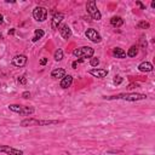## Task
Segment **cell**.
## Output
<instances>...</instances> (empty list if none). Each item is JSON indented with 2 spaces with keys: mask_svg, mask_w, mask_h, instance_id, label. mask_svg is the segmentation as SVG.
Segmentation results:
<instances>
[{
  "mask_svg": "<svg viewBox=\"0 0 155 155\" xmlns=\"http://www.w3.org/2000/svg\"><path fill=\"white\" fill-rule=\"evenodd\" d=\"M107 101H115V99H122L127 102H138L147 99V94L144 93H137V92H127V93H119L114 96H104L103 97Z\"/></svg>",
  "mask_w": 155,
  "mask_h": 155,
  "instance_id": "1",
  "label": "cell"
},
{
  "mask_svg": "<svg viewBox=\"0 0 155 155\" xmlns=\"http://www.w3.org/2000/svg\"><path fill=\"white\" fill-rule=\"evenodd\" d=\"M59 124L58 120H39L35 117H25L21 121L22 127H29V126H48V125H57Z\"/></svg>",
  "mask_w": 155,
  "mask_h": 155,
  "instance_id": "2",
  "label": "cell"
},
{
  "mask_svg": "<svg viewBox=\"0 0 155 155\" xmlns=\"http://www.w3.org/2000/svg\"><path fill=\"white\" fill-rule=\"evenodd\" d=\"M94 54V48L90 47V46H81L78 48L73 50V56L79 58V59H84V58H92Z\"/></svg>",
  "mask_w": 155,
  "mask_h": 155,
  "instance_id": "3",
  "label": "cell"
},
{
  "mask_svg": "<svg viewBox=\"0 0 155 155\" xmlns=\"http://www.w3.org/2000/svg\"><path fill=\"white\" fill-rule=\"evenodd\" d=\"M86 10H87V13L91 16L92 19L94 21H99L102 18V13L99 12L97 5H96V1L94 0H91L86 4Z\"/></svg>",
  "mask_w": 155,
  "mask_h": 155,
  "instance_id": "4",
  "label": "cell"
},
{
  "mask_svg": "<svg viewBox=\"0 0 155 155\" xmlns=\"http://www.w3.org/2000/svg\"><path fill=\"white\" fill-rule=\"evenodd\" d=\"M33 17L38 22H45L47 18V10L42 6H36L33 10Z\"/></svg>",
  "mask_w": 155,
  "mask_h": 155,
  "instance_id": "5",
  "label": "cell"
},
{
  "mask_svg": "<svg viewBox=\"0 0 155 155\" xmlns=\"http://www.w3.org/2000/svg\"><path fill=\"white\" fill-rule=\"evenodd\" d=\"M85 35H86V38H87L90 41H92V42H94V44H98V42L102 41V36H101V34H99L96 29H93V28H88V29H86Z\"/></svg>",
  "mask_w": 155,
  "mask_h": 155,
  "instance_id": "6",
  "label": "cell"
},
{
  "mask_svg": "<svg viewBox=\"0 0 155 155\" xmlns=\"http://www.w3.org/2000/svg\"><path fill=\"white\" fill-rule=\"evenodd\" d=\"M0 153L6 155H23V150L10 147V145H0Z\"/></svg>",
  "mask_w": 155,
  "mask_h": 155,
  "instance_id": "7",
  "label": "cell"
},
{
  "mask_svg": "<svg viewBox=\"0 0 155 155\" xmlns=\"http://www.w3.org/2000/svg\"><path fill=\"white\" fill-rule=\"evenodd\" d=\"M57 29H58L61 36H62L63 39H65V40L70 39L71 35H73V31H71V29H70V27H69L68 24H61Z\"/></svg>",
  "mask_w": 155,
  "mask_h": 155,
  "instance_id": "8",
  "label": "cell"
},
{
  "mask_svg": "<svg viewBox=\"0 0 155 155\" xmlns=\"http://www.w3.org/2000/svg\"><path fill=\"white\" fill-rule=\"evenodd\" d=\"M27 61H28V58H27V56L25 54H16L13 58H12V64L15 65V67H18V68H22V67H24L25 64H27Z\"/></svg>",
  "mask_w": 155,
  "mask_h": 155,
  "instance_id": "9",
  "label": "cell"
},
{
  "mask_svg": "<svg viewBox=\"0 0 155 155\" xmlns=\"http://www.w3.org/2000/svg\"><path fill=\"white\" fill-rule=\"evenodd\" d=\"M63 19H64V15L62 12L54 13L53 17H52V19H51V28L52 29H57L61 25V23H62Z\"/></svg>",
  "mask_w": 155,
  "mask_h": 155,
  "instance_id": "10",
  "label": "cell"
},
{
  "mask_svg": "<svg viewBox=\"0 0 155 155\" xmlns=\"http://www.w3.org/2000/svg\"><path fill=\"white\" fill-rule=\"evenodd\" d=\"M91 75H93L94 78H98V79H103L108 75V70L107 69H98V68H93L88 71Z\"/></svg>",
  "mask_w": 155,
  "mask_h": 155,
  "instance_id": "11",
  "label": "cell"
},
{
  "mask_svg": "<svg viewBox=\"0 0 155 155\" xmlns=\"http://www.w3.org/2000/svg\"><path fill=\"white\" fill-rule=\"evenodd\" d=\"M153 69H154V67H153V64H151L150 62L144 61V62H142V63L138 64V70H139V71L149 73V71H153Z\"/></svg>",
  "mask_w": 155,
  "mask_h": 155,
  "instance_id": "12",
  "label": "cell"
},
{
  "mask_svg": "<svg viewBox=\"0 0 155 155\" xmlns=\"http://www.w3.org/2000/svg\"><path fill=\"white\" fill-rule=\"evenodd\" d=\"M71 84H73V76H71V75H65L64 78L61 79L59 86H61L62 88H68V87L71 86Z\"/></svg>",
  "mask_w": 155,
  "mask_h": 155,
  "instance_id": "13",
  "label": "cell"
},
{
  "mask_svg": "<svg viewBox=\"0 0 155 155\" xmlns=\"http://www.w3.org/2000/svg\"><path fill=\"white\" fill-rule=\"evenodd\" d=\"M111 54L115 58H120V59L126 58V51L124 48H121V47H114L113 51H111Z\"/></svg>",
  "mask_w": 155,
  "mask_h": 155,
  "instance_id": "14",
  "label": "cell"
},
{
  "mask_svg": "<svg viewBox=\"0 0 155 155\" xmlns=\"http://www.w3.org/2000/svg\"><path fill=\"white\" fill-rule=\"evenodd\" d=\"M65 75L67 74H65V70L63 68H56L51 71V78H53V79H62Z\"/></svg>",
  "mask_w": 155,
  "mask_h": 155,
  "instance_id": "15",
  "label": "cell"
},
{
  "mask_svg": "<svg viewBox=\"0 0 155 155\" xmlns=\"http://www.w3.org/2000/svg\"><path fill=\"white\" fill-rule=\"evenodd\" d=\"M110 24L115 28H120L124 24V19L120 16H114V17L110 18Z\"/></svg>",
  "mask_w": 155,
  "mask_h": 155,
  "instance_id": "16",
  "label": "cell"
},
{
  "mask_svg": "<svg viewBox=\"0 0 155 155\" xmlns=\"http://www.w3.org/2000/svg\"><path fill=\"white\" fill-rule=\"evenodd\" d=\"M34 111H35L34 107H30V105H23V107H22L21 115H23V116H29V115L34 114Z\"/></svg>",
  "mask_w": 155,
  "mask_h": 155,
  "instance_id": "17",
  "label": "cell"
},
{
  "mask_svg": "<svg viewBox=\"0 0 155 155\" xmlns=\"http://www.w3.org/2000/svg\"><path fill=\"white\" fill-rule=\"evenodd\" d=\"M44 35H45V31H44L42 29H35V30H34V36L31 38V41H33V42H36L38 40L42 39Z\"/></svg>",
  "mask_w": 155,
  "mask_h": 155,
  "instance_id": "18",
  "label": "cell"
},
{
  "mask_svg": "<svg viewBox=\"0 0 155 155\" xmlns=\"http://www.w3.org/2000/svg\"><path fill=\"white\" fill-rule=\"evenodd\" d=\"M137 54H138V46L137 45H132L128 48V51L126 52V56L130 57V58H134Z\"/></svg>",
  "mask_w": 155,
  "mask_h": 155,
  "instance_id": "19",
  "label": "cell"
},
{
  "mask_svg": "<svg viewBox=\"0 0 155 155\" xmlns=\"http://www.w3.org/2000/svg\"><path fill=\"white\" fill-rule=\"evenodd\" d=\"M63 57H64L63 50H62V48H57V50L54 51V53H53V58H54V61L59 62V61H62V59H63Z\"/></svg>",
  "mask_w": 155,
  "mask_h": 155,
  "instance_id": "20",
  "label": "cell"
},
{
  "mask_svg": "<svg viewBox=\"0 0 155 155\" xmlns=\"http://www.w3.org/2000/svg\"><path fill=\"white\" fill-rule=\"evenodd\" d=\"M149 27H150L149 22H145V21H140L137 24V28H139V29H148Z\"/></svg>",
  "mask_w": 155,
  "mask_h": 155,
  "instance_id": "21",
  "label": "cell"
},
{
  "mask_svg": "<svg viewBox=\"0 0 155 155\" xmlns=\"http://www.w3.org/2000/svg\"><path fill=\"white\" fill-rule=\"evenodd\" d=\"M17 81L21 84V85H25L27 84V78H25V75L23 74V75H19L18 78H17Z\"/></svg>",
  "mask_w": 155,
  "mask_h": 155,
  "instance_id": "22",
  "label": "cell"
},
{
  "mask_svg": "<svg viewBox=\"0 0 155 155\" xmlns=\"http://www.w3.org/2000/svg\"><path fill=\"white\" fill-rule=\"evenodd\" d=\"M122 81H124V79H122V78H121L120 75L115 76V78H114V80H113V82H114L115 85H120V84H121Z\"/></svg>",
  "mask_w": 155,
  "mask_h": 155,
  "instance_id": "23",
  "label": "cell"
},
{
  "mask_svg": "<svg viewBox=\"0 0 155 155\" xmlns=\"http://www.w3.org/2000/svg\"><path fill=\"white\" fill-rule=\"evenodd\" d=\"M90 64L92 65V67H97L98 64H99V59L98 58H91V61H90Z\"/></svg>",
  "mask_w": 155,
  "mask_h": 155,
  "instance_id": "24",
  "label": "cell"
},
{
  "mask_svg": "<svg viewBox=\"0 0 155 155\" xmlns=\"http://www.w3.org/2000/svg\"><path fill=\"white\" fill-rule=\"evenodd\" d=\"M139 42H140V46L145 50V47H147V40L144 39V35H142L140 36V39H139Z\"/></svg>",
  "mask_w": 155,
  "mask_h": 155,
  "instance_id": "25",
  "label": "cell"
},
{
  "mask_svg": "<svg viewBox=\"0 0 155 155\" xmlns=\"http://www.w3.org/2000/svg\"><path fill=\"white\" fill-rule=\"evenodd\" d=\"M82 61H84V59H78V61H74V62H73V64H71V67H73L74 69H76V68H78V65H79V63H81Z\"/></svg>",
  "mask_w": 155,
  "mask_h": 155,
  "instance_id": "26",
  "label": "cell"
},
{
  "mask_svg": "<svg viewBox=\"0 0 155 155\" xmlns=\"http://www.w3.org/2000/svg\"><path fill=\"white\" fill-rule=\"evenodd\" d=\"M30 96H31V94H30L29 91H24V92L22 93V97H23V98H30Z\"/></svg>",
  "mask_w": 155,
  "mask_h": 155,
  "instance_id": "27",
  "label": "cell"
},
{
  "mask_svg": "<svg viewBox=\"0 0 155 155\" xmlns=\"http://www.w3.org/2000/svg\"><path fill=\"white\" fill-rule=\"evenodd\" d=\"M46 63H47V58L46 57H44V58L40 59V65H45Z\"/></svg>",
  "mask_w": 155,
  "mask_h": 155,
  "instance_id": "28",
  "label": "cell"
},
{
  "mask_svg": "<svg viewBox=\"0 0 155 155\" xmlns=\"http://www.w3.org/2000/svg\"><path fill=\"white\" fill-rule=\"evenodd\" d=\"M136 5H137V6H139L142 10H145V6H144V5H143L140 1H136Z\"/></svg>",
  "mask_w": 155,
  "mask_h": 155,
  "instance_id": "29",
  "label": "cell"
},
{
  "mask_svg": "<svg viewBox=\"0 0 155 155\" xmlns=\"http://www.w3.org/2000/svg\"><path fill=\"white\" fill-rule=\"evenodd\" d=\"M2 23H4V16H2L1 13H0V25H1Z\"/></svg>",
  "mask_w": 155,
  "mask_h": 155,
  "instance_id": "30",
  "label": "cell"
},
{
  "mask_svg": "<svg viewBox=\"0 0 155 155\" xmlns=\"http://www.w3.org/2000/svg\"><path fill=\"white\" fill-rule=\"evenodd\" d=\"M151 7L155 8V1H151Z\"/></svg>",
  "mask_w": 155,
  "mask_h": 155,
  "instance_id": "31",
  "label": "cell"
},
{
  "mask_svg": "<svg viewBox=\"0 0 155 155\" xmlns=\"http://www.w3.org/2000/svg\"><path fill=\"white\" fill-rule=\"evenodd\" d=\"M15 33V30L13 29H11V30H8V34H13Z\"/></svg>",
  "mask_w": 155,
  "mask_h": 155,
  "instance_id": "32",
  "label": "cell"
},
{
  "mask_svg": "<svg viewBox=\"0 0 155 155\" xmlns=\"http://www.w3.org/2000/svg\"><path fill=\"white\" fill-rule=\"evenodd\" d=\"M0 39H4V36H2V35H1V34H0Z\"/></svg>",
  "mask_w": 155,
  "mask_h": 155,
  "instance_id": "33",
  "label": "cell"
}]
</instances>
